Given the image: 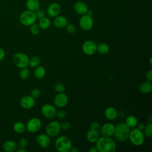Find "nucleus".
Here are the masks:
<instances>
[{
  "label": "nucleus",
  "mask_w": 152,
  "mask_h": 152,
  "mask_svg": "<svg viewBox=\"0 0 152 152\" xmlns=\"http://www.w3.org/2000/svg\"><path fill=\"white\" fill-rule=\"evenodd\" d=\"M96 148L98 152H113L116 148V145L114 140L108 137H99L96 142Z\"/></svg>",
  "instance_id": "f257e3e1"
},
{
  "label": "nucleus",
  "mask_w": 152,
  "mask_h": 152,
  "mask_svg": "<svg viewBox=\"0 0 152 152\" xmlns=\"http://www.w3.org/2000/svg\"><path fill=\"white\" fill-rule=\"evenodd\" d=\"M131 129L125 122H121L118 124L115 128V138L119 141H125L129 138Z\"/></svg>",
  "instance_id": "f03ea898"
},
{
  "label": "nucleus",
  "mask_w": 152,
  "mask_h": 152,
  "mask_svg": "<svg viewBox=\"0 0 152 152\" xmlns=\"http://www.w3.org/2000/svg\"><path fill=\"white\" fill-rule=\"evenodd\" d=\"M71 147V140L67 136H60L55 140V147L59 152H69Z\"/></svg>",
  "instance_id": "7ed1b4c3"
},
{
  "label": "nucleus",
  "mask_w": 152,
  "mask_h": 152,
  "mask_svg": "<svg viewBox=\"0 0 152 152\" xmlns=\"http://www.w3.org/2000/svg\"><path fill=\"white\" fill-rule=\"evenodd\" d=\"M128 139L133 145L140 146L144 142L145 136L142 131L138 129L137 128H134L131 130Z\"/></svg>",
  "instance_id": "20e7f679"
},
{
  "label": "nucleus",
  "mask_w": 152,
  "mask_h": 152,
  "mask_svg": "<svg viewBox=\"0 0 152 152\" xmlns=\"http://www.w3.org/2000/svg\"><path fill=\"white\" fill-rule=\"evenodd\" d=\"M20 22L25 26H30L36 23L37 18L35 12L30 10H26L22 12L19 17Z\"/></svg>",
  "instance_id": "39448f33"
},
{
  "label": "nucleus",
  "mask_w": 152,
  "mask_h": 152,
  "mask_svg": "<svg viewBox=\"0 0 152 152\" xmlns=\"http://www.w3.org/2000/svg\"><path fill=\"white\" fill-rule=\"evenodd\" d=\"M28 56L23 52L15 53L12 58V61L14 65L19 68H26L28 65Z\"/></svg>",
  "instance_id": "423d86ee"
},
{
  "label": "nucleus",
  "mask_w": 152,
  "mask_h": 152,
  "mask_svg": "<svg viewBox=\"0 0 152 152\" xmlns=\"http://www.w3.org/2000/svg\"><path fill=\"white\" fill-rule=\"evenodd\" d=\"M61 129L60 123L57 121H52L46 125L45 132L49 137H54L59 134Z\"/></svg>",
  "instance_id": "0eeeda50"
},
{
  "label": "nucleus",
  "mask_w": 152,
  "mask_h": 152,
  "mask_svg": "<svg viewBox=\"0 0 152 152\" xmlns=\"http://www.w3.org/2000/svg\"><path fill=\"white\" fill-rule=\"evenodd\" d=\"M42 126V122L37 118H32L28 121L26 125V128L30 133H35L40 130Z\"/></svg>",
  "instance_id": "6e6552de"
},
{
  "label": "nucleus",
  "mask_w": 152,
  "mask_h": 152,
  "mask_svg": "<svg viewBox=\"0 0 152 152\" xmlns=\"http://www.w3.org/2000/svg\"><path fill=\"white\" fill-rule=\"evenodd\" d=\"M94 21L92 17L87 14L81 15L79 20V25L81 28L84 31L90 30L93 26Z\"/></svg>",
  "instance_id": "1a4fd4ad"
},
{
  "label": "nucleus",
  "mask_w": 152,
  "mask_h": 152,
  "mask_svg": "<svg viewBox=\"0 0 152 152\" xmlns=\"http://www.w3.org/2000/svg\"><path fill=\"white\" fill-rule=\"evenodd\" d=\"M56 109L55 107L51 104H45L41 107V113L42 115L47 119H52L56 115Z\"/></svg>",
  "instance_id": "9d476101"
},
{
  "label": "nucleus",
  "mask_w": 152,
  "mask_h": 152,
  "mask_svg": "<svg viewBox=\"0 0 152 152\" xmlns=\"http://www.w3.org/2000/svg\"><path fill=\"white\" fill-rule=\"evenodd\" d=\"M115 126L111 122H106L100 126L99 132L102 136L111 137L114 134Z\"/></svg>",
  "instance_id": "9b49d317"
},
{
  "label": "nucleus",
  "mask_w": 152,
  "mask_h": 152,
  "mask_svg": "<svg viewBox=\"0 0 152 152\" xmlns=\"http://www.w3.org/2000/svg\"><path fill=\"white\" fill-rule=\"evenodd\" d=\"M68 102V97L64 93H58L54 97L53 103L56 107L62 108L66 106Z\"/></svg>",
  "instance_id": "f8f14e48"
},
{
  "label": "nucleus",
  "mask_w": 152,
  "mask_h": 152,
  "mask_svg": "<svg viewBox=\"0 0 152 152\" xmlns=\"http://www.w3.org/2000/svg\"><path fill=\"white\" fill-rule=\"evenodd\" d=\"M97 45L92 40H87L82 45V50L87 55H93L96 52Z\"/></svg>",
  "instance_id": "ddd939ff"
},
{
  "label": "nucleus",
  "mask_w": 152,
  "mask_h": 152,
  "mask_svg": "<svg viewBox=\"0 0 152 152\" xmlns=\"http://www.w3.org/2000/svg\"><path fill=\"white\" fill-rule=\"evenodd\" d=\"M21 106L25 109H30L32 108L35 104V100L31 96H23L20 102Z\"/></svg>",
  "instance_id": "4468645a"
},
{
  "label": "nucleus",
  "mask_w": 152,
  "mask_h": 152,
  "mask_svg": "<svg viewBox=\"0 0 152 152\" xmlns=\"http://www.w3.org/2000/svg\"><path fill=\"white\" fill-rule=\"evenodd\" d=\"M36 141L39 146L44 148L49 147L50 145V138L46 134L39 135L36 137Z\"/></svg>",
  "instance_id": "2eb2a0df"
},
{
  "label": "nucleus",
  "mask_w": 152,
  "mask_h": 152,
  "mask_svg": "<svg viewBox=\"0 0 152 152\" xmlns=\"http://www.w3.org/2000/svg\"><path fill=\"white\" fill-rule=\"evenodd\" d=\"M74 10L77 14L80 15H83L86 14L88 10V8L85 2L83 1H77L75 2L74 5Z\"/></svg>",
  "instance_id": "dca6fc26"
},
{
  "label": "nucleus",
  "mask_w": 152,
  "mask_h": 152,
  "mask_svg": "<svg viewBox=\"0 0 152 152\" xmlns=\"http://www.w3.org/2000/svg\"><path fill=\"white\" fill-rule=\"evenodd\" d=\"M61 12V7L59 4L53 2L50 4L47 8V13L50 17H55L59 14Z\"/></svg>",
  "instance_id": "f3484780"
},
{
  "label": "nucleus",
  "mask_w": 152,
  "mask_h": 152,
  "mask_svg": "<svg viewBox=\"0 0 152 152\" xmlns=\"http://www.w3.org/2000/svg\"><path fill=\"white\" fill-rule=\"evenodd\" d=\"M68 24L67 18L63 15H57L55 17L53 20V25L58 28H62L65 27Z\"/></svg>",
  "instance_id": "a211bd4d"
},
{
  "label": "nucleus",
  "mask_w": 152,
  "mask_h": 152,
  "mask_svg": "<svg viewBox=\"0 0 152 152\" xmlns=\"http://www.w3.org/2000/svg\"><path fill=\"white\" fill-rule=\"evenodd\" d=\"M104 116L108 120L113 121L118 116V111L113 107H107L104 110Z\"/></svg>",
  "instance_id": "6ab92c4d"
},
{
  "label": "nucleus",
  "mask_w": 152,
  "mask_h": 152,
  "mask_svg": "<svg viewBox=\"0 0 152 152\" xmlns=\"http://www.w3.org/2000/svg\"><path fill=\"white\" fill-rule=\"evenodd\" d=\"M18 148L17 144L12 140L6 141L3 144V148L5 151L7 152H14Z\"/></svg>",
  "instance_id": "aec40b11"
},
{
  "label": "nucleus",
  "mask_w": 152,
  "mask_h": 152,
  "mask_svg": "<svg viewBox=\"0 0 152 152\" xmlns=\"http://www.w3.org/2000/svg\"><path fill=\"white\" fill-rule=\"evenodd\" d=\"M100 137L99 132L89 129L86 133V138L87 140L91 143H96Z\"/></svg>",
  "instance_id": "412c9836"
},
{
  "label": "nucleus",
  "mask_w": 152,
  "mask_h": 152,
  "mask_svg": "<svg viewBox=\"0 0 152 152\" xmlns=\"http://www.w3.org/2000/svg\"><path fill=\"white\" fill-rule=\"evenodd\" d=\"M26 6L28 10L35 12L40 8V2L39 0H27Z\"/></svg>",
  "instance_id": "4be33fe9"
},
{
  "label": "nucleus",
  "mask_w": 152,
  "mask_h": 152,
  "mask_svg": "<svg viewBox=\"0 0 152 152\" xmlns=\"http://www.w3.org/2000/svg\"><path fill=\"white\" fill-rule=\"evenodd\" d=\"M152 84L151 82L146 81L143 82L139 86V90L141 93L144 94H147L151 91Z\"/></svg>",
  "instance_id": "5701e85b"
},
{
  "label": "nucleus",
  "mask_w": 152,
  "mask_h": 152,
  "mask_svg": "<svg viewBox=\"0 0 152 152\" xmlns=\"http://www.w3.org/2000/svg\"><path fill=\"white\" fill-rule=\"evenodd\" d=\"M46 75V69L45 68L41 65H38L35 67L34 70V75L37 79H42Z\"/></svg>",
  "instance_id": "b1692460"
},
{
  "label": "nucleus",
  "mask_w": 152,
  "mask_h": 152,
  "mask_svg": "<svg viewBox=\"0 0 152 152\" xmlns=\"http://www.w3.org/2000/svg\"><path fill=\"white\" fill-rule=\"evenodd\" d=\"M125 123L130 128H133L137 126L138 123V121L136 116L134 115H129L126 118Z\"/></svg>",
  "instance_id": "393cba45"
},
{
  "label": "nucleus",
  "mask_w": 152,
  "mask_h": 152,
  "mask_svg": "<svg viewBox=\"0 0 152 152\" xmlns=\"http://www.w3.org/2000/svg\"><path fill=\"white\" fill-rule=\"evenodd\" d=\"M109 46L104 42H102L97 45L96 46V52L102 55L106 54L109 51Z\"/></svg>",
  "instance_id": "a878e982"
},
{
  "label": "nucleus",
  "mask_w": 152,
  "mask_h": 152,
  "mask_svg": "<svg viewBox=\"0 0 152 152\" xmlns=\"http://www.w3.org/2000/svg\"><path fill=\"white\" fill-rule=\"evenodd\" d=\"M13 129L15 132L18 134L24 133L26 130V125L20 121L16 122L13 125Z\"/></svg>",
  "instance_id": "bb28decb"
},
{
  "label": "nucleus",
  "mask_w": 152,
  "mask_h": 152,
  "mask_svg": "<svg viewBox=\"0 0 152 152\" xmlns=\"http://www.w3.org/2000/svg\"><path fill=\"white\" fill-rule=\"evenodd\" d=\"M38 25L40 29L42 30H46L50 26V20L46 17H44L42 18L39 20Z\"/></svg>",
  "instance_id": "cd10ccee"
},
{
  "label": "nucleus",
  "mask_w": 152,
  "mask_h": 152,
  "mask_svg": "<svg viewBox=\"0 0 152 152\" xmlns=\"http://www.w3.org/2000/svg\"><path fill=\"white\" fill-rule=\"evenodd\" d=\"M40 63V59L37 56H33L28 61V65L31 68H35L39 65Z\"/></svg>",
  "instance_id": "c85d7f7f"
},
{
  "label": "nucleus",
  "mask_w": 152,
  "mask_h": 152,
  "mask_svg": "<svg viewBox=\"0 0 152 152\" xmlns=\"http://www.w3.org/2000/svg\"><path fill=\"white\" fill-rule=\"evenodd\" d=\"M143 134L146 137H151L152 135V124L149 123L147 125L145 126L144 129Z\"/></svg>",
  "instance_id": "c756f323"
},
{
  "label": "nucleus",
  "mask_w": 152,
  "mask_h": 152,
  "mask_svg": "<svg viewBox=\"0 0 152 152\" xmlns=\"http://www.w3.org/2000/svg\"><path fill=\"white\" fill-rule=\"evenodd\" d=\"M19 75H20V77L21 79L26 80V79L28 78L30 76V71L27 67L21 68Z\"/></svg>",
  "instance_id": "7c9ffc66"
},
{
  "label": "nucleus",
  "mask_w": 152,
  "mask_h": 152,
  "mask_svg": "<svg viewBox=\"0 0 152 152\" xmlns=\"http://www.w3.org/2000/svg\"><path fill=\"white\" fill-rule=\"evenodd\" d=\"M40 28L38 24H36L34 23L30 26V31L32 34H33V35L38 34L40 32Z\"/></svg>",
  "instance_id": "2f4dec72"
},
{
  "label": "nucleus",
  "mask_w": 152,
  "mask_h": 152,
  "mask_svg": "<svg viewBox=\"0 0 152 152\" xmlns=\"http://www.w3.org/2000/svg\"><path fill=\"white\" fill-rule=\"evenodd\" d=\"M54 89L56 92L58 93H64L65 91V87L64 85L61 83H56L54 86Z\"/></svg>",
  "instance_id": "473e14b6"
},
{
  "label": "nucleus",
  "mask_w": 152,
  "mask_h": 152,
  "mask_svg": "<svg viewBox=\"0 0 152 152\" xmlns=\"http://www.w3.org/2000/svg\"><path fill=\"white\" fill-rule=\"evenodd\" d=\"M40 94H41L40 90L38 88H33L30 93V96H31L34 99L38 98L40 96Z\"/></svg>",
  "instance_id": "72a5a7b5"
},
{
  "label": "nucleus",
  "mask_w": 152,
  "mask_h": 152,
  "mask_svg": "<svg viewBox=\"0 0 152 152\" xmlns=\"http://www.w3.org/2000/svg\"><path fill=\"white\" fill-rule=\"evenodd\" d=\"M100 126H100V124L98 122L93 121L90 124V129H92V130H94V131H97V132H99L100 129Z\"/></svg>",
  "instance_id": "f704fd0d"
},
{
  "label": "nucleus",
  "mask_w": 152,
  "mask_h": 152,
  "mask_svg": "<svg viewBox=\"0 0 152 152\" xmlns=\"http://www.w3.org/2000/svg\"><path fill=\"white\" fill-rule=\"evenodd\" d=\"M65 28L67 32L70 34H73L76 31V27L73 24H67Z\"/></svg>",
  "instance_id": "c9c22d12"
},
{
  "label": "nucleus",
  "mask_w": 152,
  "mask_h": 152,
  "mask_svg": "<svg viewBox=\"0 0 152 152\" xmlns=\"http://www.w3.org/2000/svg\"><path fill=\"white\" fill-rule=\"evenodd\" d=\"M55 116H56L59 119H64L66 118V113L63 110H58V111L56 110Z\"/></svg>",
  "instance_id": "e433bc0d"
},
{
  "label": "nucleus",
  "mask_w": 152,
  "mask_h": 152,
  "mask_svg": "<svg viewBox=\"0 0 152 152\" xmlns=\"http://www.w3.org/2000/svg\"><path fill=\"white\" fill-rule=\"evenodd\" d=\"M34 12H35V14H36V16L37 19L40 20V19H41V18H42L43 17H45V11H44L43 10H42V9L39 8V9L37 10Z\"/></svg>",
  "instance_id": "4c0bfd02"
},
{
  "label": "nucleus",
  "mask_w": 152,
  "mask_h": 152,
  "mask_svg": "<svg viewBox=\"0 0 152 152\" xmlns=\"http://www.w3.org/2000/svg\"><path fill=\"white\" fill-rule=\"evenodd\" d=\"M28 145V141L25 138H22L18 141V146L20 148H25Z\"/></svg>",
  "instance_id": "58836bf2"
},
{
  "label": "nucleus",
  "mask_w": 152,
  "mask_h": 152,
  "mask_svg": "<svg viewBox=\"0 0 152 152\" xmlns=\"http://www.w3.org/2000/svg\"><path fill=\"white\" fill-rule=\"evenodd\" d=\"M61 128L63 130H67L71 126V124L68 121H62L61 123H60Z\"/></svg>",
  "instance_id": "ea45409f"
},
{
  "label": "nucleus",
  "mask_w": 152,
  "mask_h": 152,
  "mask_svg": "<svg viewBox=\"0 0 152 152\" xmlns=\"http://www.w3.org/2000/svg\"><path fill=\"white\" fill-rule=\"evenodd\" d=\"M145 78H146L147 81L151 82V81H152V71H151V69H149L146 72Z\"/></svg>",
  "instance_id": "a19ab883"
},
{
  "label": "nucleus",
  "mask_w": 152,
  "mask_h": 152,
  "mask_svg": "<svg viewBox=\"0 0 152 152\" xmlns=\"http://www.w3.org/2000/svg\"><path fill=\"white\" fill-rule=\"evenodd\" d=\"M5 57V51L4 50L0 47V61H2Z\"/></svg>",
  "instance_id": "79ce46f5"
},
{
  "label": "nucleus",
  "mask_w": 152,
  "mask_h": 152,
  "mask_svg": "<svg viewBox=\"0 0 152 152\" xmlns=\"http://www.w3.org/2000/svg\"><path fill=\"white\" fill-rule=\"evenodd\" d=\"M144 127H145V125H144L143 123H140V124L138 123V124H137V128L138 129L141 130V131H143Z\"/></svg>",
  "instance_id": "37998d69"
},
{
  "label": "nucleus",
  "mask_w": 152,
  "mask_h": 152,
  "mask_svg": "<svg viewBox=\"0 0 152 152\" xmlns=\"http://www.w3.org/2000/svg\"><path fill=\"white\" fill-rule=\"evenodd\" d=\"M88 152H98V150L96 147H92L88 150Z\"/></svg>",
  "instance_id": "c03bdc74"
},
{
  "label": "nucleus",
  "mask_w": 152,
  "mask_h": 152,
  "mask_svg": "<svg viewBox=\"0 0 152 152\" xmlns=\"http://www.w3.org/2000/svg\"><path fill=\"white\" fill-rule=\"evenodd\" d=\"M69 151H71V152H78V150L77 147H71Z\"/></svg>",
  "instance_id": "a18cd8bd"
},
{
  "label": "nucleus",
  "mask_w": 152,
  "mask_h": 152,
  "mask_svg": "<svg viewBox=\"0 0 152 152\" xmlns=\"http://www.w3.org/2000/svg\"><path fill=\"white\" fill-rule=\"evenodd\" d=\"M17 152H27V151L25 149V148H19L18 149L16 150Z\"/></svg>",
  "instance_id": "49530a36"
},
{
  "label": "nucleus",
  "mask_w": 152,
  "mask_h": 152,
  "mask_svg": "<svg viewBox=\"0 0 152 152\" xmlns=\"http://www.w3.org/2000/svg\"><path fill=\"white\" fill-rule=\"evenodd\" d=\"M86 14H87V15H89V16L92 17V15H93V11H91V10H88L87 11V12Z\"/></svg>",
  "instance_id": "de8ad7c7"
},
{
  "label": "nucleus",
  "mask_w": 152,
  "mask_h": 152,
  "mask_svg": "<svg viewBox=\"0 0 152 152\" xmlns=\"http://www.w3.org/2000/svg\"><path fill=\"white\" fill-rule=\"evenodd\" d=\"M148 120H149V123H151L152 122V116H151V115H149V116L148 117Z\"/></svg>",
  "instance_id": "09e8293b"
},
{
  "label": "nucleus",
  "mask_w": 152,
  "mask_h": 152,
  "mask_svg": "<svg viewBox=\"0 0 152 152\" xmlns=\"http://www.w3.org/2000/svg\"><path fill=\"white\" fill-rule=\"evenodd\" d=\"M151 59H152V58H151V57H150V61H149V62H150V65H151V64H152Z\"/></svg>",
  "instance_id": "8fccbe9b"
}]
</instances>
